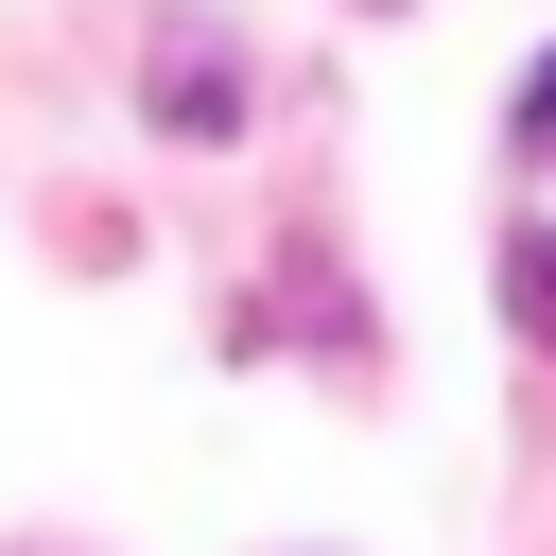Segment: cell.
Returning <instances> with one entry per match:
<instances>
[{"mask_svg": "<svg viewBox=\"0 0 556 556\" xmlns=\"http://www.w3.org/2000/svg\"><path fill=\"white\" fill-rule=\"evenodd\" d=\"M156 122H174V139H243V70H226L208 35H174V52H156Z\"/></svg>", "mask_w": 556, "mask_h": 556, "instance_id": "obj_1", "label": "cell"}, {"mask_svg": "<svg viewBox=\"0 0 556 556\" xmlns=\"http://www.w3.org/2000/svg\"><path fill=\"white\" fill-rule=\"evenodd\" d=\"M521 156H556V52L521 70Z\"/></svg>", "mask_w": 556, "mask_h": 556, "instance_id": "obj_3", "label": "cell"}, {"mask_svg": "<svg viewBox=\"0 0 556 556\" xmlns=\"http://www.w3.org/2000/svg\"><path fill=\"white\" fill-rule=\"evenodd\" d=\"M504 313H521V348L556 365V226H521V243H504Z\"/></svg>", "mask_w": 556, "mask_h": 556, "instance_id": "obj_2", "label": "cell"}]
</instances>
